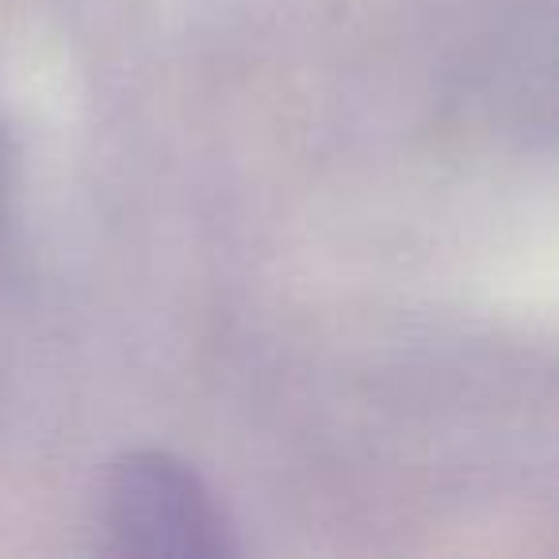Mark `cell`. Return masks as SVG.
I'll return each mask as SVG.
<instances>
[{"instance_id":"1","label":"cell","mask_w":559,"mask_h":559,"mask_svg":"<svg viewBox=\"0 0 559 559\" xmlns=\"http://www.w3.org/2000/svg\"><path fill=\"white\" fill-rule=\"evenodd\" d=\"M104 528L116 556H234V528L215 495L169 452H127L111 464L104 479Z\"/></svg>"}]
</instances>
